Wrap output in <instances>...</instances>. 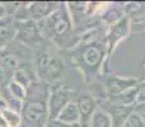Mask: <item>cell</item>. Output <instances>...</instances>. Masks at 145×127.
<instances>
[{
  "instance_id": "cell-3",
  "label": "cell",
  "mask_w": 145,
  "mask_h": 127,
  "mask_svg": "<svg viewBox=\"0 0 145 127\" xmlns=\"http://www.w3.org/2000/svg\"><path fill=\"white\" fill-rule=\"evenodd\" d=\"M74 61L76 67L87 78H94L105 66V59L107 55L106 43L99 41H89V42H79L75 46Z\"/></svg>"
},
{
  "instance_id": "cell-8",
  "label": "cell",
  "mask_w": 145,
  "mask_h": 127,
  "mask_svg": "<svg viewBox=\"0 0 145 127\" xmlns=\"http://www.w3.org/2000/svg\"><path fill=\"white\" fill-rule=\"evenodd\" d=\"M139 80L136 78H130V76H120V75H110L106 78V90L110 98L120 95L122 93L130 90L131 88L136 87L139 84Z\"/></svg>"
},
{
  "instance_id": "cell-20",
  "label": "cell",
  "mask_w": 145,
  "mask_h": 127,
  "mask_svg": "<svg viewBox=\"0 0 145 127\" xmlns=\"http://www.w3.org/2000/svg\"><path fill=\"white\" fill-rule=\"evenodd\" d=\"M8 103H7V100L4 99V98L1 97V95H0V113L1 112H4L5 109H8Z\"/></svg>"
},
{
  "instance_id": "cell-21",
  "label": "cell",
  "mask_w": 145,
  "mask_h": 127,
  "mask_svg": "<svg viewBox=\"0 0 145 127\" xmlns=\"http://www.w3.org/2000/svg\"><path fill=\"white\" fill-rule=\"evenodd\" d=\"M143 67H144V70H145V57H144V60H143Z\"/></svg>"
},
{
  "instance_id": "cell-19",
  "label": "cell",
  "mask_w": 145,
  "mask_h": 127,
  "mask_svg": "<svg viewBox=\"0 0 145 127\" xmlns=\"http://www.w3.org/2000/svg\"><path fill=\"white\" fill-rule=\"evenodd\" d=\"M7 17H9V15H8L7 8H5V3H0V20Z\"/></svg>"
},
{
  "instance_id": "cell-4",
  "label": "cell",
  "mask_w": 145,
  "mask_h": 127,
  "mask_svg": "<svg viewBox=\"0 0 145 127\" xmlns=\"http://www.w3.org/2000/svg\"><path fill=\"white\" fill-rule=\"evenodd\" d=\"M33 67L37 80L50 85V83H56L61 79L65 70V64L60 56L42 47L35 51Z\"/></svg>"
},
{
  "instance_id": "cell-6",
  "label": "cell",
  "mask_w": 145,
  "mask_h": 127,
  "mask_svg": "<svg viewBox=\"0 0 145 127\" xmlns=\"http://www.w3.org/2000/svg\"><path fill=\"white\" fill-rule=\"evenodd\" d=\"M75 97L74 90L68 89L66 87H51L50 97H48V115L50 118H57V116L60 115V112L72 102Z\"/></svg>"
},
{
  "instance_id": "cell-13",
  "label": "cell",
  "mask_w": 145,
  "mask_h": 127,
  "mask_svg": "<svg viewBox=\"0 0 145 127\" xmlns=\"http://www.w3.org/2000/svg\"><path fill=\"white\" fill-rule=\"evenodd\" d=\"M125 17L122 10H120L117 7H108V9L102 14V19L105 20V23H107L108 27H111L112 24H115L116 22Z\"/></svg>"
},
{
  "instance_id": "cell-16",
  "label": "cell",
  "mask_w": 145,
  "mask_h": 127,
  "mask_svg": "<svg viewBox=\"0 0 145 127\" xmlns=\"http://www.w3.org/2000/svg\"><path fill=\"white\" fill-rule=\"evenodd\" d=\"M121 127H145L143 118H141L140 113L136 109H134L130 115L127 116V118L125 120V122L122 123Z\"/></svg>"
},
{
  "instance_id": "cell-2",
  "label": "cell",
  "mask_w": 145,
  "mask_h": 127,
  "mask_svg": "<svg viewBox=\"0 0 145 127\" xmlns=\"http://www.w3.org/2000/svg\"><path fill=\"white\" fill-rule=\"evenodd\" d=\"M40 28L45 41L47 40L57 47L65 48L76 46L74 41V23L65 3H60L52 14L40 22Z\"/></svg>"
},
{
  "instance_id": "cell-1",
  "label": "cell",
  "mask_w": 145,
  "mask_h": 127,
  "mask_svg": "<svg viewBox=\"0 0 145 127\" xmlns=\"http://www.w3.org/2000/svg\"><path fill=\"white\" fill-rule=\"evenodd\" d=\"M51 85L35 80L27 88V97L22 107V127H45L48 115V97Z\"/></svg>"
},
{
  "instance_id": "cell-22",
  "label": "cell",
  "mask_w": 145,
  "mask_h": 127,
  "mask_svg": "<svg viewBox=\"0 0 145 127\" xmlns=\"http://www.w3.org/2000/svg\"><path fill=\"white\" fill-rule=\"evenodd\" d=\"M143 107H144V108H145V104H143Z\"/></svg>"
},
{
  "instance_id": "cell-18",
  "label": "cell",
  "mask_w": 145,
  "mask_h": 127,
  "mask_svg": "<svg viewBox=\"0 0 145 127\" xmlns=\"http://www.w3.org/2000/svg\"><path fill=\"white\" fill-rule=\"evenodd\" d=\"M45 127H80V126H70V125H65L61 121H59L57 118H48L47 123H46Z\"/></svg>"
},
{
  "instance_id": "cell-11",
  "label": "cell",
  "mask_w": 145,
  "mask_h": 127,
  "mask_svg": "<svg viewBox=\"0 0 145 127\" xmlns=\"http://www.w3.org/2000/svg\"><path fill=\"white\" fill-rule=\"evenodd\" d=\"M57 120L61 121L65 125L70 126H80V112L78 108L76 100L70 102L63 111L60 112V115L57 116Z\"/></svg>"
},
{
  "instance_id": "cell-10",
  "label": "cell",
  "mask_w": 145,
  "mask_h": 127,
  "mask_svg": "<svg viewBox=\"0 0 145 127\" xmlns=\"http://www.w3.org/2000/svg\"><path fill=\"white\" fill-rule=\"evenodd\" d=\"M18 20L14 17H7L0 20V51L9 47L15 41Z\"/></svg>"
},
{
  "instance_id": "cell-12",
  "label": "cell",
  "mask_w": 145,
  "mask_h": 127,
  "mask_svg": "<svg viewBox=\"0 0 145 127\" xmlns=\"http://www.w3.org/2000/svg\"><path fill=\"white\" fill-rule=\"evenodd\" d=\"M89 127H113L112 117L107 111L97 108L94 115L92 116Z\"/></svg>"
},
{
  "instance_id": "cell-7",
  "label": "cell",
  "mask_w": 145,
  "mask_h": 127,
  "mask_svg": "<svg viewBox=\"0 0 145 127\" xmlns=\"http://www.w3.org/2000/svg\"><path fill=\"white\" fill-rule=\"evenodd\" d=\"M130 31H131V22L127 18V15H125L118 22H116L115 24L108 27V32H107V36H106V47H107L108 56L112 53V51L116 48V46L123 38L127 37Z\"/></svg>"
},
{
  "instance_id": "cell-15",
  "label": "cell",
  "mask_w": 145,
  "mask_h": 127,
  "mask_svg": "<svg viewBox=\"0 0 145 127\" xmlns=\"http://www.w3.org/2000/svg\"><path fill=\"white\" fill-rule=\"evenodd\" d=\"M4 88H7L8 92H9L14 98L19 99L20 102H23V100L25 99V97H27V88H25L24 85L19 84V83L14 81V80H10L9 84Z\"/></svg>"
},
{
  "instance_id": "cell-9",
  "label": "cell",
  "mask_w": 145,
  "mask_h": 127,
  "mask_svg": "<svg viewBox=\"0 0 145 127\" xmlns=\"http://www.w3.org/2000/svg\"><path fill=\"white\" fill-rule=\"evenodd\" d=\"M75 100L80 112V127H89L92 116L97 111V102L94 97H92V94L88 92H83Z\"/></svg>"
},
{
  "instance_id": "cell-17",
  "label": "cell",
  "mask_w": 145,
  "mask_h": 127,
  "mask_svg": "<svg viewBox=\"0 0 145 127\" xmlns=\"http://www.w3.org/2000/svg\"><path fill=\"white\" fill-rule=\"evenodd\" d=\"M135 104L136 106L145 104V81L139 84V89H138V95H136Z\"/></svg>"
},
{
  "instance_id": "cell-14",
  "label": "cell",
  "mask_w": 145,
  "mask_h": 127,
  "mask_svg": "<svg viewBox=\"0 0 145 127\" xmlns=\"http://www.w3.org/2000/svg\"><path fill=\"white\" fill-rule=\"evenodd\" d=\"M1 116L7 123V127H22V115L19 112L8 108L1 112Z\"/></svg>"
},
{
  "instance_id": "cell-5",
  "label": "cell",
  "mask_w": 145,
  "mask_h": 127,
  "mask_svg": "<svg viewBox=\"0 0 145 127\" xmlns=\"http://www.w3.org/2000/svg\"><path fill=\"white\" fill-rule=\"evenodd\" d=\"M14 42L32 50L33 52L42 48L45 38L40 28V23L35 20H20L17 23V33Z\"/></svg>"
}]
</instances>
